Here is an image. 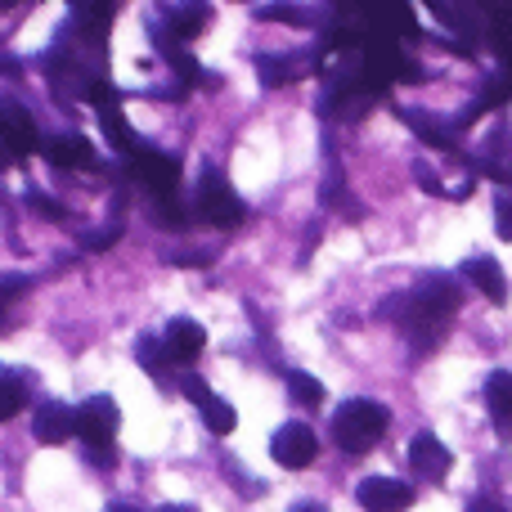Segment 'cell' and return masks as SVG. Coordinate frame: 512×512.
Listing matches in <instances>:
<instances>
[{
    "label": "cell",
    "instance_id": "cell-1",
    "mask_svg": "<svg viewBox=\"0 0 512 512\" xmlns=\"http://www.w3.org/2000/svg\"><path fill=\"white\" fill-rule=\"evenodd\" d=\"M391 414L378 405V400H346L342 409L333 414V441L342 445L346 454H369L373 445L387 436Z\"/></svg>",
    "mask_w": 512,
    "mask_h": 512
},
{
    "label": "cell",
    "instance_id": "cell-2",
    "mask_svg": "<svg viewBox=\"0 0 512 512\" xmlns=\"http://www.w3.org/2000/svg\"><path fill=\"white\" fill-rule=\"evenodd\" d=\"M194 207H198V221L216 225V230H234V225H243V198L234 194L230 180H225L221 171H212V167L198 176Z\"/></svg>",
    "mask_w": 512,
    "mask_h": 512
},
{
    "label": "cell",
    "instance_id": "cell-3",
    "mask_svg": "<svg viewBox=\"0 0 512 512\" xmlns=\"http://www.w3.org/2000/svg\"><path fill=\"white\" fill-rule=\"evenodd\" d=\"M117 423H122V409H117L113 396H90L86 405L77 409V436L90 445V454L113 450Z\"/></svg>",
    "mask_w": 512,
    "mask_h": 512
},
{
    "label": "cell",
    "instance_id": "cell-4",
    "mask_svg": "<svg viewBox=\"0 0 512 512\" xmlns=\"http://www.w3.org/2000/svg\"><path fill=\"white\" fill-rule=\"evenodd\" d=\"M126 171H131L135 185H144L153 198H176V185H180V162L167 158L158 149H135L126 158Z\"/></svg>",
    "mask_w": 512,
    "mask_h": 512
},
{
    "label": "cell",
    "instance_id": "cell-5",
    "mask_svg": "<svg viewBox=\"0 0 512 512\" xmlns=\"http://www.w3.org/2000/svg\"><path fill=\"white\" fill-rule=\"evenodd\" d=\"M270 459L288 472H301L319 459V436L310 432L306 423H283L279 432L270 436Z\"/></svg>",
    "mask_w": 512,
    "mask_h": 512
},
{
    "label": "cell",
    "instance_id": "cell-6",
    "mask_svg": "<svg viewBox=\"0 0 512 512\" xmlns=\"http://www.w3.org/2000/svg\"><path fill=\"white\" fill-rule=\"evenodd\" d=\"M355 499H360L364 512H409L414 508V490L396 477H364L355 486Z\"/></svg>",
    "mask_w": 512,
    "mask_h": 512
},
{
    "label": "cell",
    "instance_id": "cell-7",
    "mask_svg": "<svg viewBox=\"0 0 512 512\" xmlns=\"http://www.w3.org/2000/svg\"><path fill=\"white\" fill-rule=\"evenodd\" d=\"M409 468H414L418 481H432V486H436V481L450 477L454 459H450V450H445L432 432H418L414 441H409Z\"/></svg>",
    "mask_w": 512,
    "mask_h": 512
},
{
    "label": "cell",
    "instance_id": "cell-8",
    "mask_svg": "<svg viewBox=\"0 0 512 512\" xmlns=\"http://www.w3.org/2000/svg\"><path fill=\"white\" fill-rule=\"evenodd\" d=\"M162 342H167V355L171 364H180V369H189V364L198 360V355L207 351V328L198 324V319H171L167 333H162Z\"/></svg>",
    "mask_w": 512,
    "mask_h": 512
},
{
    "label": "cell",
    "instance_id": "cell-9",
    "mask_svg": "<svg viewBox=\"0 0 512 512\" xmlns=\"http://www.w3.org/2000/svg\"><path fill=\"white\" fill-rule=\"evenodd\" d=\"M72 432H77V409L72 405H63V400H45V405H36L32 436L41 445H63Z\"/></svg>",
    "mask_w": 512,
    "mask_h": 512
},
{
    "label": "cell",
    "instance_id": "cell-10",
    "mask_svg": "<svg viewBox=\"0 0 512 512\" xmlns=\"http://www.w3.org/2000/svg\"><path fill=\"white\" fill-rule=\"evenodd\" d=\"M113 14H117V5H77V9H72L68 32L77 36V41H86V45H95V50H104Z\"/></svg>",
    "mask_w": 512,
    "mask_h": 512
},
{
    "label": "cell",
    "instance_id": "cell-11",
    "mask_svg": "<svg viewBox=\"0 0 512 512\" xmlns=\"http://www.w3.org/2000/svg\"><path fill=\"white\" fill-rule=\"evenodd\" d=\"M463 279H468L486 301H495V306L508 301V279H504L495 256H472V261H463Z\"/></svg>",
    "mask_w": 512,
    "mask_h": 512
},
{
    "label": "cell",
    "instance_id": "cell-12",
    "mask_svg": "<svg viewBox=\"0 0 512 512\" xmlns=\"http://www.w3.org/2000/svg\"><path fill=\"white\" fill-rule=\"evenodd\" d=\"M41 153L54 162L59 171H72V167H86L95 153H90V140L77 131H63V135H50V140L41 144Z\"/></svg>",
    "mask_w": 512,
    "mask_h": 512
},
{
    "label": "cell",
    "instance_id": "cell-13",
    "mask_svg": "<svg viewBox=\"0 0 512 512\" xmlns=\"http://www.w3.org/2000/svg\"><path fill=\"white\" fill-rule=\"evenodd\" d=\"M486 409L490 418H495V432L504 436V441H512V373H490L486 382Z\"/></svg>",
    "mask_w": 512,
    "mask_h": 512
},
{
    "label": "cell",
    "instance_id": "cell-14",
    "mask_svg": "<svg viewBox=\"0 0 512 512\" xmlns=\"http://www.w3.org/2000/svg\"><path fill=\"white\" fill-rule=\"evenodd\" d=\"M5 144H9V158H23V153H32V149H41L45 140H36V122L23 113L18 104H5Z\"/></svg>",
    "mask_w": 512,
    "mask_h": 512
},
{
    "label": "cell",
    "instance_id": "cell-15",
    "mask_svg": "<svg viewBox=\"0 0 512 512\" xmlns=\"http://www.w3.org/2000/svg\"><path fill=\"white\" fill-rule=\"evenodd\" d=\"M162 14H167V23H162V27H167L176 41H194V36L207 27L212 9H207V5H167Z\"/></svg>",
    "mask_w": 512,
    "mask_h": 512
},
{
    "label": "cell",
    "instance_id": "cell-16",
    "mask_svg": "<svg viewBox=\"0 0 512 512\" xmlns=\"http://www.w3.org/2000/svg\"><path fill=\"white\" fill-rule=\"evenodd\" d=\"M310 54H265L261 59V81L265 86H283V81H297L306 72Z\"/></svg>",
    "mask_w": 512,
    "mask_h": 512
},
{
    "label": "cell",
    "instance_id": "cell-17",
    "mask_svg": "<svg viewBox=\"0 0 512 512\" xmlns=\"http://www.w3.org/2000/svg\"><path fill=\"white\" fill-rule=\"evenodd\" d=\"M508 99H512V72H508V68H499L495 77H490L486 86H481L477 104H472L468 113H463V122H472V117H477V113H486V108H499V104H508Z\"/></svg>",
    "mask_w": 512,
    "mask_h": 512
},
{
    "label": "cell",
    "instance_id": "cell-18",
    "mask_svg": "<svg viewBox=\"0 0 512 512\" xmlns=\"http://www.w3.org/2000/svg\"><path fill=\"white\" fill-rule=\"evenodd\" d=\"M99 126H104V135L117 144V149L131 158L140 144H135V131H131V122L122 117V104H108V108H99Z\"/></svg>",
    "mask_w": 512,
    "mask_h": 512
},
{
    "label": "cell",
    "instance_id": "cell-19",
    "mask_svg": "<svg viewBox=\"0 0 512 512\" xmlns=\"http://www.w3.org/2000/svg\"><path fill=\"white\" fill-rule=\"evenodd\" d=\"M400 117H405V122L414 126V131H418V140H423V144H436V149H450V144H454V131L441 122V117L414 113V108H405V113H400Z\"/></svg>",
    "mask_w": 512,
    "mask_h": 512
},
{
    "label": "cell",
    "instance_id": "cell-20",
    "mask_svg": "<svg viewBox=\"0 0 512 512\" xmlns=\"http://www.w3.org/2000/svg\"><path fill=\"white\" fill-rule=\"evenodd\" d=\"M198 409H203V423H207V432H212V436H230L234 423H239L234 405H230V400H221V396H207Z\"/></svg>",
    "mask_w": 512,
    "mask_h": 512
},
{
    "label": "cell",
    "instance_id": "cell-21",
    "mask_svg": "<svg viewBox=\"0 0 512 512\" xmlns=\"http://www.w3.org/2000/svg\"><path fill=\"white\" fill-rule=\"evenodd\" d=\"M490 45H495V54L504 59V68L512 72V9H495L490 14Z\"/></svg>",
    "mask_w": 512,
    "mask_h": 512
},
{
    "label": "cell",
    "instance_id": "cell-22",
    "mask_svg": "<svg viewBox=\"0 0 512 512\" xmlns=\"http://www.w3.org/2000/svg\"><path fill=\"white\" fill-rule=\"evenodd\" d=\"M288 396L297 400V405H306V409H315V405H324V387H319V378H310V373H301V369H288Z\"/></svg>",
    "mask_w": 512,
    "mask_h": 512
},
{
    "label": "cell",
    "instance_id": "cell-23",
    "mask_svg": "<svg viewBox=\"0 0 512 512\" xmlns=\"http://www.w3.org/2000/svg\"><path fill=\"white\" fill-rule=\"evenodd\" d=\"M23 373H14V369H5L0 373V418H14L18 409H23Z\"/></svg>",
    "mask_w": 512,
    "mask_h": 512
},
{
    "label": "cell",
    "instance_id": "cell-24",
    "mask_svg": "<svg viewBox=\"0 0 512 512\" xmlns=\"http://www.w3.org/2000/svg\"><path fill=\"white\" fill-rule=\"evenodd\" d=\"M135 360H140L149 373H162L171 364L167 342H162V337H140V346H135Z\"/></svg>",
    "mask_w": 512,
    "mask_h": 512
},
{
    "label": "cell",
    "instance_id": "cell-25",
    "mask_svg": "<svg viewBox=\"0 0 512 512\" xmlns=\"http://www.w3.org/2000/svg\"><path fill=\"white\" fill-rule=\"evenodd\" d=\"M149 216L162 225V230H185V225H189V216L180 212V203H176V198H153Z\"/></svg>",
    "mask_w": 512,
    "mask_h": 512
},
{
    "label": "cell",
    "instance_id": "cell-26",
    "mask_svg": "<svg viewBox=\"0 0 512 512\" xmlns=\"http://www.w3.org/2000/svg\"><path fill=\"white\" fill-rule=\"evenodd\" d=\"M495 230H499V239L512 243V189H499V198H495Z\"/></svg>",
    "mask_w": 512,
    "mask_h": 512
},
{
    "label": "cell",
    "instance_id": "cell-27",
    "mask_svg": "<svg viewBox=\"0 0 512 512\" xmlns=\"http://www.w3.org/2000/svg\"><path fill=\"white\" fill-rule=\"evenodd\" d=\"M27 207H32L36 216H45V221H63V212H59V203H54V198H45V194H27Z\"/></svg>",
    "mask_w": 512,
    "mask_h": 512
},
{
    "label": "cell",
    "instance_id": "cell-28",
    "mask_svg": "<svg viewBox=\"0 0 512 512\" xmlns=\"http://www.w3.org/2000/svg\"><path fill=\"white\" fill-rule=\"evenodd\" d=\"M180 391H185V396L194 400V405H203V400L212 396V391H207V382L198 378V373H180Z\"/></svg>",
    "mask_w": 512,
    "mask_h": 512
},
{
    "label": "cell",
    "instance_id": "cell-29",
    "mask_svg": "<svg viewBox=\"0 0 512 512\" xmlns=\"http://www.w3.org/2000/svg\"><path fill=\"white\" fill-rule=\"evenodd\" d=\"M207 256H212V252H171L167 261H171V265H203Z\"/></svg>",
    "mask_w": 512,
    "mask_h": 512
},
{
    "label": "cell",
    "instance_id": "cell-30",
    "mask_svg": "<svg viewBox=\"0 0 512 512\" xmlns=\"http://www.w3.org/2000/svg\"><path fill=\"white\" fill-rule=\"evenodd\" d=\"M468 512H504V508H495V504H490V499H477V504H472Z\"/></svg>",
    "mask_w": 512,
    "mask_h": 512
},
{
    "label": "cell",
    "instance_id": "cell-31",
    "mask_svg": "<svg viewBox=\"0 0 512 512\" xmlns=\"http://www.w3.org/2000/svg\"><path fill=\"white\" fill-rule=\"evenodd\" d=\"M292 512H328V508H324V504H297Z\"/></svg>",
    "mask_w": 512,
    "mask_h": 512
},
{
    "label": "cell",
    "instance_id": "cell-32",
    "mask_svg": "<svg viewBox=\"0 0 512 512\" xmlns=\"http://www.w3.org/2000/svg\"><path fill=\"white\" fill-rule=\"evenodd\" d=\"M162 512H194V508H189V504H167Z\"/></svg>",
    "mask_w": 512,
    "mask_h": 512
},
{
    "label": "cell",
    "instance_id": "cell-33",
    "mask_svg": "<svg viewBox=\"0 0 512 512\" xmlns=\"http://www.w3.org/2000/svg\"><path fill=\"white\" fill-rule=\"evenodd\" d=\"M108 512H140V508H131V504H113Z\"/></svg>",
    "mask_w": 512,
    "mask_h": 512
}]
</instances>
